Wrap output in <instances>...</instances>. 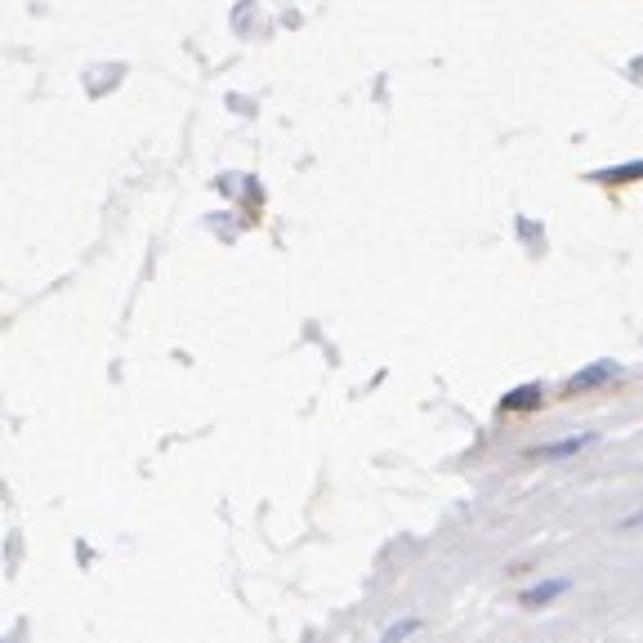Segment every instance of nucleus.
<instances>
[{
    "label": "nucleus",
    "mask_w": 643,
    "mask_h": 643,
    "mask_svg": "<svg viewBox=\"0 0 643 643\" xmlns=\"http://www.w3.org/2000/svg\"><path fill=\"white\" fill-rule=\"evenodd\" d=\"M594 438L599 434H581V438H559V443H545V447H532L527 456L532 460H559V456H577V451L594 447Z\"/></svg>",
    "instance_id": "obj_1"
},
{
    "label": "nucleus",
    "mask_w": 643,
    "mask_h": 643,
    "mask_svg": "<svg viewBox=\"0 0 643 643\" xmlns=\"http://www.w3.org/2000/svg\"><path fill=\"white\" fill-rule=\"evenodd\" d=\"M617 376V367H612V362H599V367H590V371H581L577 380H568V398H577V393H585V389H594V385H603V380H612Z\"/></svg>",
    "instance_id": "obj_2"
},
{
    "label": "nucleus",
    "mask_w": 643,
    "mask_h": 643,
    "mask_svg": "<svg viewBox=\"0 0 643 643\" xmlns=\"http://www.w3.org/2000/svg\"><path fill=\"white\" fill-rule=\"evenodd\" d=\"M541 398H545L541 385H523V389H514V398L501 402V411H532V407H541Z\"/></svg>",
    "instance_id": "obj_3"
},
{
    "label": "nucleus",
    "mask_w": 643,
    "mask_h": 643,
    "mask_svg": "<svg viewBox=\"0 0 643 643\" xmlns=\"http://www.w3.org/2000/svg\"><path fill=\"white\" fill-rule=\"evenodd\" d=\"M563 590H568V581H545V585H536V590H523L518 603H523V608H541V603H550L554 594H563Z\"/></svg>",
    "instance_id": "obj_4"
},
{
    "label": "nucleus",
    "mask_w": 643,
    "mask_h": 643,
    "mask_svg": "<svg viewBox=\"0 0 643 643\" xmlns=\"http://www.w3.org/2000/svg\"><path fill=\"white\" fill-rule=\"evenodd\" d=\"M599 184H630V179H643V161L635 166H621V170H603V175H594Z\"/></svg>",
    "instance_id": "obj_5"
},
{
    "label": "nucleus",
    "mask_w": 643,
    "mask_h": 643,
    "mask_svg": "<svg viewBox=\"0 0 643 643\" xmlns=\"http://www.w3.org/2000/svg\"><path fill=\"white\" fill-rule=\"evenodd\" d=\"M621 527H639V532H643V510H639V514H630V518H626V523H621Z\"/></svg>",
    "instance_id": "obj_6"
}]
</instances>
